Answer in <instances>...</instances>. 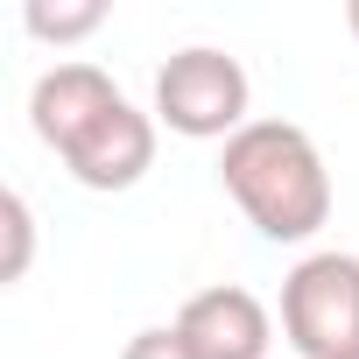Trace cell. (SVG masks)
Segmentation results:
<instances>
[{
	"mask_svg": "<svg viewBox=\"0 0 359 359\" xmlns=\"http://www.w3.org/2000/svg\"><path fill=\"white\" fill-rule=\"evenodd\" d=\"M345 22H352V36H359V0H352V8H345Z\"/></svg>",
	"mask_w": 359,
	"mask_h": 359,
	"instance_id": "9",
	"label": "cell"
},
{
	"mask_svg": "<svg viewBox=\"0 0 359 359\" xmlns=\"http://www.w3.org/2000/svg\"><path fill=\"white\" fill-rule=\"evenodd\" d=\"M0 219H8V261H0V282H22V275H29V254H36L29 198H22V191H8V198H0Z\"/></svg>",
	"mask_w": 359,
	"mask_h": 359,
	"instance_id": "7",
	"label": "cell"
},
{
	"mask_svg": "<svg viewBox=\"0 0 359 359\" xmlns=\"http://www.w3.org/2000/svg\"><path fill=\"white\" fill-rule=\"evenodd\" d=\"M219 184L275 247H296L331 219V169L296 120H247L219 155Z\"/></svg>",
	"mask_w": 359,
	"mask_h": 359,
	"instance_id": "2",
	"label": "cell"
},
{
	"mask_svg": "<svg viewBox=\"0 0 359 359\" xmlns=\"http://www.w3.org/2000/svg\"><path fill=\"white\" fill-rule=\"evenodd\" d=\"M247 99H254V85H247L240 57H226L212 43L176 50L155 71V120L184 141H233L247 127Z\"/></svg>",
	"mask_w": 359,
	"mask_h": 359,
	"instance_id": "3",
	"label": "cell"
},
{
	"mask_svg": "<svg viewBox=\"0 0 359 359\" xmlns=\"http://www.w3.org/2000/svg\"><path fill=\"white\" fill-rule=\"evenodd\" d=\"M120 359H198V352H191V338L176 324H148V331H134L120 345Z\"/></svg>",
	"mask_w": 359,
	"mask_h": 359,
	"instance_id": "8",
	"label": "cell"
},
{
	"mask_svg": "<svg viewBox=\"0 0 359 359\" xmlns=\"http://www.w3.org/2000/svg\"><path fill=\"white\" fill-rule=\"evenodd\" d=\"M29 127L85 191H134L155 162V120L99 71V64H57L29 92Z\"/></svg>",
	"mask_w": 359,
	"mask_h": 359,
	"instance_id": "1",
	"label": "cell"
},
{
	"mask_svg": "<svg viewBox=\"0 0 359 359\" xmlns=\"http://www.w3.org/2000/svg\"><path fill=\"white\" fill-rule=\"evenodd\" d=\"M176 331L191 338L198 359H268V303L240 282H219V289H198L184 310H176Z\"/></svg>",
	"mask_w": 359,
	"mask_h": 359,
	"instance_id": "5",
	"label": "cell"
},
{
	"mask_svg": "<svg viewBox=\"0 0 359 359\" xmlns=\"http://www.w3.org/2000/svg\"><path fill=\"white\" fill-rule=\"evenodd\" d=\"M29 36H43V43H78V36H92L99 22H106V8L99 0H78V8H50V0H29Z\"/></svg>",
	"mask_w": 359,
	"mask_h": 359,
	"instance_id": "6",
	"label": "cell"
},
{
	"mask_svg": "<svg viewBox=\"0 0 359 359\" xmlns=\"http://www.w3.org/2000/svg\"><path fill=\"white\" fill-rule=\"evenodd\" d=\"M282 338L296 359H359V254H310L282 275Z\"/></svg>",
	"mask_w": 359,
	"mask_h": 359,
	"instance_id": "4",
	"label": "cell"
}]
</instances>
